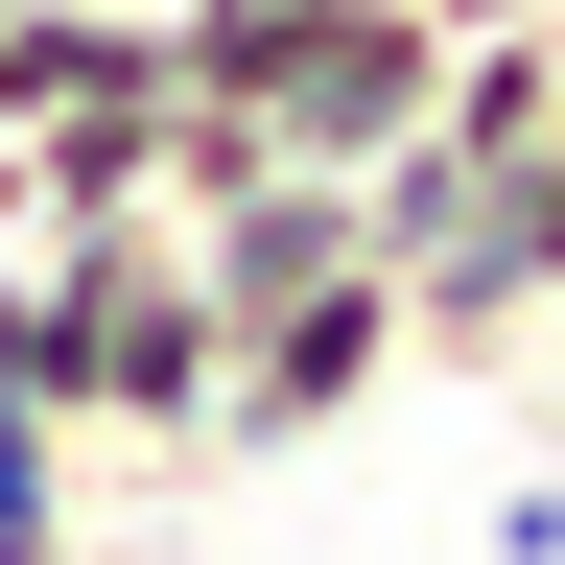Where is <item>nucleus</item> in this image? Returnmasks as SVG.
I'll return each instance as SVG.
<instances>
[{"instance_id":"nucleus-1","label":"nucleus","mask_w":565,"mask_h":565,"mask_svg":"<svg viewBox=\"0 0 565 565\" xmlns=\"http://www.w3.org/2000/svg\"><path fill=\"white\" fill-rule=\"evenodd\" d=\"M47 401H71V448H118L141 494L212 471V282H189V212H71V236H47Z\"/></svg>"},{"instance_id":"nucleus-2","label":"nucleus","mask_w":565,"mask_h":565,"mask_svg":"<svg viewBox=\"0 0 565 565\" xmlns=\"http://www.w3.org/2000/svg\"><path fill=\"white\" fill-rule=\"evenodd\" d=\"M377 377H424V330H401V282L353 259V282H307V307H259L236 353H212V471H259V448H330Z\"/></svg>"},{"instance_id":"nucleus-3","label":"nucleus","mask_w":565,"mask_h":565,"mask_svg":"<svg viewBox=\"0 0 565 565\" xmlns=\"http://www.w3.org/2000/svg\"><path fill=\"white\" fill-rule=\"evenodd\" d=\"M542 307H565V118L519 141V166H494V236L401 282V330H424V377H519V353H542Z\"/></svg>"},{"instance_id":"nucleus-4","label":"nucleus","mask_w":565,"mask_h":565,"mask_svg":"<svg viewBox=\"0 0 565 565\" xmlns=\"http://www.w3.org/2000/svg\"><path fill=\"white\" fill-rule=\"evenodd\" d=\"M448 95V24L424 0H307V47L259 71V118H282V166H377V141Z\"/></svg>"},{"instance_id":"nucleus-5","label":"nucleus","mask_w":565,"mask_h":565,"mask_svg":"<svg viewBox=\"0 0 565 565\" xmlns=\"http://www.w3.org/2000/svg\"><path fill=\"white\" fill-rule=\"evenodd\" d=\"M377 236H353V166H259V189H212L189 212V282H212V353H236L259 307H307V282H353Z\"/></svg>"},{"instance_id":"nucleus-6","label":"nucleus","mask_w":565,"mask_h":565,"mask_svg":"<svg viewBox=\"0 0 565 565\" xmlns=\"http://www.w3.org/2000/svg\"><path fill=\"white\" fill-rule=\"evenodd\" d=\"M24 236H47V189H24V141H0V259H24Z\"/></svg>"},{"instance_id":"nucleus-7","label":"nucleus","mask_w":565,"mask_h":565,"mask_svg":"<svg viewBox=\"0 0 565 565\" xmlns=\"http://www.w3.org/2000/svg\"><path fill=\"white\" fill-rule=\"evenodd\" d=\"M519 377H542V424H565V307H542V353H519Z\"/></svg>"},{"instance_id":"nucleus-8","label":"nucleus","mask_w":565,"mask_h":565,"mask_svg":"<svg viewBox=\"0 0 565 565\" xmlns=\"http://www.w3.org/2000/svg\"><path fill=\"white\" fill-rule=\"evenodd\" d=\"M424 24H542V0H424Z\"/></svg>"}]
</instances>
